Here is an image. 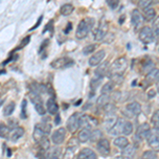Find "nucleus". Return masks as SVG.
<instances>
[{
    "instance_id": "obj_35",
    "label": "nucleus",
    "mask_w": 159,
    "mask_h": 159,
    "mask_svg": "<svg viewBox=\"0 0 159 159\" xmlns=\"http://www.w3.org/2000/svg\"><path fill=\"white\" fill-rule=\"evenodd\" d=\"M152 29L154 31V34H155V36H157L159 38V16H157L155 19H154Z\"/></svg>"
},
{
    "instance_id": "obj_18",
    "label": "nucleus",
    "mask_w": 159,
    "mask_h": 159,
    "mask_svg": "<svg viewBox=\"0 0 159 159\" xmlns=\"http://www.w3.org/2000/svg\"><path fill=\"white\" fill-rule=\"evenodd\" d=\"M108 63H103V64H100L98 66V68L96 69V71H94V73H96V75L98 76L99 79H103L105 75H106L107 73V70H108Z\"/></svg>"
},
{
    "instance_id": "obj_31",
    "label": "nucleus",
    "mask_w": 159,
    "mask_h": 159,
    "mask_svg": "<svg viewBox=\"0 0 159 159\" xmlns=\"http://www.w3.org/2000/svg\"><path fill=\"white\" fill-rule=\"evenodd\" d=\"M152 123L155 127V130L159 132V109L156 110L152 116Z\"/></svg>"
},
{
    "instance_id": "obj_50",
    "label": "nucleus",
    "mask_w": 159,
    "mask_h": 159,
    "mask_svg": "<svg viewBox=\"0 0 159 159\" xmlns=\"http://www.w3.org/2000/svg\"><path fill=\"white\" fill-rule=\"evenodd\" d=\"M157 91L159 92V82H158V83H157Z\"/></svg>"
},
{
    "instance_id": "obj_45",
    "label": "nucleus",
    "mask_w": 159,
    "mask_h": 159,
    "mask_svg": "<svg viewBox=\"0 0 159 159\" xmlns=\"http://www.w3.org/2000/svg\"><path fill=\"white\" fill-rule=\"evenodd\" d=\"M30 39H31V37H30V36H27L25 38H24V40H22V43H22V47H25V46L30 42Z\"/></svg>"
},
{
    "instance_id": "obj_10",
    "label": "nucleus",
    "mask_w": 159,
    "mask_h": 159,
    "mask_svg": "<svg viewBox=\"0 0 159 159\" xmlns=\"http://www.w3.org/2000/svg\"><path fill=\"white\" fill-rule=\"evenodd\" d=\"M66 136V129L64 127H60V129H55V132H53L52 136H51V140L54 144H61L65 139Z\"/></svg>"
},
{
    "instance_id": "obj_44",
    "label": "nucleus",
    "mask_w": 159,
    "mask_h": 159,
    "mask_svg": "<svg viewBox=\"0 0 159 159\" xmlns=\"http://www.w3.org/2000/svg\"><path fill=\"white\" fill-rule=\"evenodd\" d=\"M42 20H43V16H40V17H39V19L37 20V22H36V24H35L34 25H33V28H32V29H31V30H34V29H36V28L38 27V25H40V22H42Z\"/></svg>"
},
{
    "instance_id": "obj_32",
    "label": "nucleus",
    "mask_w": 159,
    "mask_h": 159,
    "mask_svg": "<svg viewBox=\"0 0 159 159\" xmlns=\"http://www.w3.org/2000/svg\"><path fill=\"white\" fill-rule=\"evenodd\" d=\"M140 159H157V155L155 151H145Z\"/></svg>"
},
{
    "instance_id": "obj_9",
    "label": "nucleus",
    "mask_w": 159,
    "mask_h": 159,
    "mask_svg": "<svg viewBox=\"0 0 159 159\" xmlns=\"http://www.w3.org/2000/svg\"><path fill=\"white\" fill-rule=\"evenodd\" d=\"M106 33H107V22L105 21V20H101L98 29L94 32V39H96L97 42H100V40L104 39V37L106 36Z\"/></svg>"
},
{
    "instance_id": "obj_29",
    "label": "nucleus",
    "mask_w": 159,
    "mask_h": 159,
    "mask_svg": "<svg viewBox=\"0 0 159 159\" xmlns=\"http://www.w3.org/2000/svg\"><path fill=\"white\" fill-rule=\"evenodd\" d=\"M15 106H16V104L14 102H11V103L6 105L3 108V116H11L15 109Z\"/></svg>"
},
{
    "instance_id": "obj_13",
    "label": "nucleus",
    "mask_w": 159,
    "mask_h": 159,
    "mask_svg": "<svg viewBox=\"0 0 159 159\" xmlns=\"http://www.w3.org/2000/svg\"><path fill=\"white\" fill-rule=\"evenodd\" d=\"M78 159H97V154L91 148H82L78 155Z\"/></svg>"
},
{
    "instance_id": "obj_27",
    "label": "nucleus",
    "mask_w": 159,
    "mask_h": 159,
    "mask_svg": "<svg viewBox=\"0 0 159 159\" xmlns=\"http://www.w3.org/2000/svg\"><path fill=\"white\" fill-rule=\"evenodd\" d=\"M153 69H155V65H154V63H153L152 61L148 60V61H145L144 63H143V65H142V72L148 74V73L151 72V71L153 70Z\"/></svg>"
},
{
    "instance_id": "obj_14",
    "label": "nucleus",
    "mask_w": 159,
    "mask_h": 159,
    "mask_svg": "<svg viewBox=\"0 0 159 159\" xmlns=\"http://www.w3.org/2000/svg\"><path fill=\"white\" fill-rule=\"evenodd\" d=\"M151 132V129H150V125L148 123H142L141 125H139L137 129V138L138 139H143V138H147L148 134Z\"/></svg>"
},
{
    "instance_id": "obj_34",
    "label": "nucleus",
    "mask_w": 159,
    "mask_h": 159,
    "mask_svg": "<svg viewBox=\"0 0 159 159\" xmlns=\"http://www.w3.org/2000/svg\"><path fill=\"white\" fill-rule=\"evenodd\" d=\"M94 50H96V45H93V43H90V45L84 47L82 52H83L84 55H89V54H91L92 52H94Z\"/></svg>"
},
{
    "instance_id": "obj_22",
    "label": "nucleus",
    "mask_w": 159,
    "mask_h": 159,
    "mask_svg": "<svg viewBox=\"0 0 159 159\" xmlns=\"http://www.w3.org/2000/svg\"><path fill=\"white\" fill-rule=\"evenodd\" d=\"M136 154V148L133 145H129L126 148H124L122 153V158L123 159H133L135 157Z\"/></svg>"
},
{
    "instance_id": "obj_5",
    "label": "nucleus",
    "mask_w": 159,
    "mask_h": 159,
    "mask_svg": "<svg viewBox=\"0 0 159 159\" xmlns=\"http://www.w3.org/2000/svg\"><path fill=\"white\" fill-rule=\"evenodd\" d=\"M148 144L150 145V148L155 152L159 151V134L157 130H151L150 134L147 137Z\"/></svg>"
},
{
    "instance_id": "obj_7",
    "label": "nucleus",
    "mask_w": 159,
    "mask_h": 159,
    "mask_svg": "<svg viewBox=\"0 0 159 159\" xmlns=\"http://www.w3.org/2000/svg\"><path fill=\"white\" fill-rule=\"evenodd\" d=\"M97 150L99 154H101L103 157H106L110 154V144L107 139H100L97 143Z\"/></svg>"
},
{
    "instance_id": "obj_49",
    "label": "nucleus",
    "mask_w": 159,
    "mask_h": 159,
    "mask_svg": "<svg viewBox=\"0 0 159 159\" xmlns=\"http://www.w3.org/2000/svg\"><path fill=\"white\" fill-rule=\"evenodd\" d=\"M50 159H60V158H58V157H57V156H55V155H53V156H52V157H51Z\"/></svg>"
},
{
    "instance_id": "obj_6",
    "label": "nucleus",
    "mask_w": 159,
    "mask_h": 159,
    "mask_svg": "<svg viewBox=\"0 0 159 159\" xmlns=\"http://www.w3.org/2000/svg\"><path fill=\"white\" fill-rule=\"evenodd\" d=\"M72 65H73V60H71L69 57H61L51 63V66L55 69H66L71 67Z\"/></svg>"
},
{
    "instance_id": "obj_25",
    "label": "nucleus",
    "mask_w": 159,
    "mask_h": 159,
    "mask_svg": "<svg viewBox=\"0 0 159 159\" xmlns=\"http://www.w3.org/2000/svg\"><path fill=\"white\" fill-rule=\"evenodd\" d=\"M73 11H74V7H73L72 4H70V3L63 4V6L61 7V10H60L61 14L64 15V16H69L70 14H72Z\"/></svg>"
},
{
    "instance_id": "obj_28",
    "label": "nucleus",
    "mask_w": 159,
    "mask_h": 159,
    "mask_svg": "<svg viewBox=\"0 0 159 159\" xmlns=\"http://www.w3.org/2000/svg\"><path fill=\"white\" fill-rule=\"evenodd\" d=\"M48 122H49V118L43 119V121L40 123V124H38V126L43 130V133H45L46 135H48L51 132V125Z\"/></svg>"
},
{
    "instance_id": "obj_11",
    "label": "nucleus",
    "mask_w": 159,
    "mask_h": 159,
    "mask_svg": "<svg viewBox=\"0 0 159 159\" xmlns=\"http://www.w3.org/2000/svg\"><path fill=\"white\" fill-rule=\"evenodd\" d=\"M104 57H105V50L104 49L99 50L98 52H96L93 55L90 56V58H89V61H88L89 66L94 67V66L100 65V64H101V61H103Z\"/></svg>"
},
{
    "instance_id": "obj_19",
    "label": "nucleus",
    "mask_w": 159,
    "mask_h": 159,
    "mask_svg": "<svg viewBox=\"0 0 159 159\" xmlns=\"http://www.w3.org/2000/svg\"><path fill=\"white\" fill-rule=\"evenodd\" d=\"M24 135H25V129H22V127L17 126V127H15V129L11 132V135H10V137H11V140L13 141V142H16V141L19 140Z\"/></svg>"
},
{
    "instance_id": "obj_4",
    "label": "nucleus",
    "mask_w": 159,
    "mask_h": 159,
    "mask_svg": "<svg viewBox=\"0 0 159 159\" xmlns=\"http://www.w3.org/2000/svg\"><path fill=\"white\" fill-rule=\"evenodd\" d=\"M81 115L75 112L68 119L67 121V129L70 133H75L80 126H81Z\"/></svg>"
},
{
    "instance_id": "obj_40",
    "label": "nucleus",
    "mask_w": 159,
    "mask_h": 159,
    "mask_svg": "<svg viewBox=\"0 0 159 159\" xmlns=\"http://www.w3.org/2000/svg\"><path fill=\"white\" fill-rule=\"evenodd\" d=\"M39 144H40V147L43 148V150H47V148H49V147H50V141H49V139H48L47 136H46V137L43 138L42 141H40Z\"/></svg>"
},
{
    "instance_id": "obj_17",
    "label": "nucleus",
    "mask_w": 159,
    "mask_h": 159,
    "mask_svg": "<svg viewBox=\"0 0 159 159\" xmlns=\"http://www.w3.org/2000/svg\"><path fill=\"white\" fill-rule=\"evenodd\" d=\"M117 121H118V118L115 116V115H109V116H106V118L104 119L103 125H104L105 129L109 132V130L116 125Z\"/></svg>"
},
{
    "instance_id": "obj_20",
    "label": "nucleus",
    "mask_w": 159,
    "mask_h": 159,
    "mask_svg": "<svg viewBox=\"0 0 159 159\" xmlns=\"http://www.w3.org/2000/svg\"><path fill=\"white\" fill-rule=\"evenodd\" d=\"M91 138V130L89 129H82L81 132L79 133V141L82 143L87 142Z\"/></svg>"
},
{
    "instance_id": "obj_33",
    "label": "nucleus",
    "mask_w": 159,
    "mask_h": 159,
    "mask_svg": "<svg viewBox=\"0 0 159 159\" xmlns=\"http://www.w3.org/2000/svg\"><path fill=\"white\" fill-rule=\"evenodd\" d=\"M134 126H133V123L129 121H125L124 124V129H123V134L124 135H130L133 133Z\"/></svg>"
},
{
    "instance_id": "obj_41",
    "label": "nucleus",
    "mask_w": 159,
    "mask_h": 159,
    "mask_svg": "<svg viewBox=\"0 0 159 159\" xmlns=\"http://www.w3.org/2000/svg\"><path fill=\"white\" fill-rule=\"evenodd\" d=\"M73 156H74L73 150L67 148V150L65 151V154H64V159H73Z\"/></svg>"
},
{
    "instance_id": "obj_43",
    "label": "nucleus",
    "mask_w": 159,
    "mask_h": 159,
    "mask_svg": "<svg viewBox=\"0 0 159 159\" xmlns=\"http://www.w3.org/2000/svg\"><path fill=\"white\" fill-rule=\"evenodd\" d=\"M107 4L111 7V9H116L118 7V4H119V1H114V0H107Z\"/></svg>"
},
{
    "instance_id": "obj_26",
    "label": "nucleus",
    "mask_w": 159,
    "mask_h": 159,
    "mask_svg": "<svg viewBox=\"0 0 159 159\" xmlns=\"http://www.w3.org/2000/svg\"><path fill=\"white\" fill-rule=\"evenodd\" d=\"M143 17L148 21H151L154 18H156V11L153 7H148V9L143 10Z\"/></svg>"
},
{
    "instance_id": "obj_16",
    "label": "nucleus",
    "mask_w": 159,
    "mask_h": 159,
    "mask_svg": "<svg viewBox=\"0 0 159 159\" xmlns=\"http://www.w3.org/2000/svg\"><path fill=\"white\" fill-rule=\"evenodd\" d=\"M47 110L48 112L51 115H57L58 114V105L56 103L55 99L53 98H49L47 100Z\"/></svg>"
},
{
    "instance_id": "obj_15",
    "label": "nucleus",
    "mask_w": 159,
    "mask_h": 159,
    "mask_svg": "<svg viewBox=\"0 0 159 159\" xmlns=\"http://www.w3.org/2000/svg\"><path fill=\"white\" fill-rule=\"evenodd\" d=\"M124 124L125 121L123 119H118V121L116 123L114 127L109 130V134L112 136H119L123 134V129H124Z\"/></svg>"
},
{
    "instance_id": "obj_3",
    "label": "nucleus",
    "mask_w": 159,
    "mask_h": 159,
    "mask_svg": "<svg viewBox=\"0 0 159 159\" xmlns=\"http://www.w3.org/2000/svg\"><path fill=\"white\" fill-rule=\"evenodd\" d=\"M155 34H154V31L151 27H143L141 29L139 33V39L140 42L144 45H148L154 40Z\"/></svg>"
},
{
    "instance_id": "obj_8",
    "label": "nucleus",
    "mask_w": 159,
    "mask_h": 159,
    "mask_svg": "<svg viewBox=\"0 0 159 159\" xmlns=\"http://www.w3.org/2000/svg\"><path fill=\"white\" fill-rule=\"evenodd\" d=\"M125 114L129 117H136L141 114V106L138 102H130L125 107Z\"/></svg>"
},
{
    "instance_id": "obj_37",
    "label": "nucleus",
    "mask_w": 159,
    "mask_h": 159,
    "mask_svg": "<svg viewBox=\"0 0 159 159\" xmlns=\"http://www.w3.org/2000/svg\"><path fill=\"white\" fill-rule=\"evenodd\" d=\"M108 100H109V97L108 94H102L101 97L98 99V104L99 105H107L108 104Z\"/></svg>"
},
{
    "instance_id": "obj_21",
    "label": "nucleus",
    "mask_w": 159,
    "mask_h": 159,
    "mask_svg": "<svg viewBox=\"0 0 159 159\" xmlns=\"http://www.w3.org/2000/svg\"><path fill=\"white\" fill-rule=\"evenodd\" d=\"M114 143H115V145H116L117 148H122V150H123V148H126L129 145V140H127V138L123 137V136L116 138L115 141H114Z\"/></svg>"
},
{
    "instance_id": "obj_38",
    "label": "nucleus",
    "mask_w": 159,
    "mask_h": 159,
    "mask_svg": "<svg viewBox=\"0 0 159 159\" xmlns=\"http://www.w3.org/2000/svg\"><path fill=\"white\" fill-rule=\"evenodd\" d=\"M152 4H153V1H150V0H142V1L139 2V7L143 10L148 9V7H151Z\"/></svg>"
},
{
    "instance_id": "obj_42",
    "label": "nucleus",
    "mask_w": 159,
    "mask_h": 159,
    "mask_svg": "<svg viewBox=\"0 0 159 159\" xmlns=\"http://www.w3.org/2000/svg\"><path fill=\"white\" fill-rule=\"evenodd\" d=\"M9 127L6 126V125L1 124V130H0V135H1V138H7V136L9 135Z\"/></svg>"
},
{
    "instance_id": "obj_23",
    "label": "nucleus",
    "mask_w": 159,
    "mask_h": 159,
    "mask_svg": "<svg viewBox=\"0 0 159 159\" xmlns=\"http://www.w3.org/2000/svg\"><path fill=\"white\" fill-rule=\"evenodd\" d=\"M46 136H47V135L43 133V130L40 129L38 125H36V126H35V129H34V132H33V138H34V140L36 141V142L39 143L40 141H42L43 138L46 137Z\"/></svg>"
},
{
    "instance_id": "obj_46",
    "label": "nucleus",
    "mask_w": 159,
    "mask_h": 159,
    "mask_svg": "<svg viewBox=\"0 0 159 159\" xmlns=\"http://www.w3.org/2000/svg\"><path fill=\"white\" fill-rule=\"evenodd\" d=\"M155 93H156L155 90H153L152 89V90H150L148 92V98H154V97H155Z\"/></svg>"
},
{
    "instance_id": "obj_12",
    "label": "nucleus",
    "mask_w": 159,
    "mask_h": 159,
    "mask_svg": "<svg viewBox=\"0 0 159 159\" xmlns=\"http://www.w3.org/2000/svg\"><path fill=\"white\" fill-rule=\"evenodd\" d=\"M144 17L141 14L139 10H133L132 12V24L134 25L135 29H139L141 25H143Z\"/></svg>"
},
{
    "instance_id": "obj_36",
    "label": "nucleus",
    "mask_w": 159,
    "mask_h": 159,
    "mask_svg": "<svg viewBox=\"0 0 159 159\" xmlns=\"http://www.w3.org/2000/svg\"><path fill=\"white\" fill-rule=\"evenodd\" d=\"M27 100H22V103H21V112H20V117L22 119H27L28 115H27Z\"/></svg>"
},
{
    "instance_id": "obj_48",
    "label": "nucleus",
    "mask_w": 159,
    "mask_h": 159,
    "mask_svg": "<svg viewBox=\"0 0 159 159\" xmlns=\"http://www.w3.org/2000/svg\"><path fill=\"white\" fill-rule=\"evenodd\" d=\"M67 27H68V28L65 30V33H68V32H69V30H70V28H71V24H70V22H69V24H68Z\"/></svg>"
},
{
    "instance_id": "obj_39",
    "label": "nucleus",
    "mask_w": 159,
    "mask_h": 159,
    "mask_svg": "<svg viewBox=\"0 0 159 159\" xmlns=\"http://www.w3.org/2000/svg\"><path fill=\"white\" fill-rule=\"evenodd\" d=\"M34 106H35V109H36L37 114L42 115V116H43V115L46 114V109H45V107H43V103H38V104H35Z\"/></svg>"
},
{
    "instance_id": "obj_2",
    "label": "nucleus",
    "mask_w": 159,
    "mask_h": 159,
    "mask_svg": "<svg viewBox=\"0 0 159 159\" xmlns=\"http://www.w3.org/2000/svg\"><path fill=\"white\" fill-rule=\"evenodd\" d=\"M127 68V60L125 56H121V57L117 58L114 63L111 64V66L109 67V71L111 72V74L115 75H119L121 76L124 71Z\"/></svg>"
},
{
    "instance_id": "obj_30",
    "label": "nucleus",
    "mask_w": 159,
    "mask_h": 159,
    "mask_svg": "<svg viewBox=\"0 0 159 159\" xmlns=\"http://www.w3.org/2000/svg\"><path fill=\"white\" fill-rule=\"evenodd\" d=\"M114 83L112 82H108V83L104 84L103 87H102L101 89V93L102 94H108L110 92L112 91V89H114Z\"/></svg>"
},
{
    "instance_id": "obj_24",
    "label": "nucleus",
    "mask_w": 159,
    "mask_h": 159,
    "mask_svg": "<svg viewBox=\"0 0 159 159\" xmlns=\"http://www.w3.org/2000/svg\"><path fill=\"white\" fill-rule=\"evenodd\" d=\"M147 81L150 83H154V82H159V69L155 68L151 71L150 73L147 74Z\"/></svg>"
},
{
    "instance_id": "obj_47",
    "label": "nucleus",
    "mask_w": 159,
    "mask_h": 159,
    "mask_svg": "<svg viewBox=\"0 0 159 159\" xmlns=\"http://www.w3.org/2000/svg\"><path fill=\"white\" fill-rule=\"evenodd\" d=\"M60 122H61V120H60V115H56V121H54L55 124H60Z\"/></svg>"
},
{
    "instance_id": "obj_1",
    "label": "nucleus",
    "mask_w": 159,
    "mask_h": 159,
    "mask_svg": "<svg viewBox=\"0 0 159 159\" xmlns=\"http://www.w3.org/2000/svg\"><path fill=\"white\" fill-rule=\"evenodd\" d=\"M94 25L93 18H85L79 22L78 28L75 31V36L78 39H84L87 37L88 33L90 32Z\"/></svg>"
}]
</instances>
